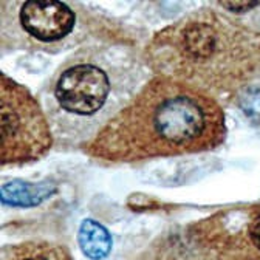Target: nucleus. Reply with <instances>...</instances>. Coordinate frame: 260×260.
<instances>
[{
    "mask_svg": "<svg viewBox=\"0 0 260 260\" xmlns=\"http://www.w3.org/2000/svg\"><path fill=\"white\" fill-rule=\"evenodd\" d=\"M81 251L90 260H103L112 251V236L101 223L96 220L85 218L78 233Z\"/></svg>",
    "mask_w": 260,
    "mask_h": 260,
    "instance_id": "nucleus-8",
    "label": "nucleus"
},
{
    "mask_svg": "<svg viewBox=\"0 0 260 260\" xmlns=\"http://www.w3.org/2000/svg\"><path fill=\"white\" fill-rule=\"evenodd\" d=\"M19 22L28 36L44 44H51L62 41L73 31L76 14L62 2L28 0L20 7Z\"/></svg>",
    "mask_w": 260,
    "mask_h": 260,
    "instance_id": "nucleus-5",
    "label": "nucleus"
},
{
    "mask_svg": "<svg viewBox=\"0 0 260 260\" xmlns=\"http://www.w3.org/2000/svg\"><path fill=\"white\" fill-rule=\"evenodd\" d=\"M2 260H75L63 245L45 240H29L2 249Z\"/></svg>",
    "mask_w": 260,
    "mask_h": 260,
    "instance_id": "nucleus-6",
    "label": "nucleus"
},
{
    "mask_svg": "<svg viewBox=\"0 0 260 260\" xmlns=\"http://www.w3.org/2000/svg\"><path fill=\"white\" fill-rule=\"evenodd\" d=\"M224 137V113L206 90L158 75L82 149L98 159L134 162L212 150Z\"/></svg>",
    "mask_w": 260,
    "mask_h": 260,
    "instance_id": "nucleus-1",
    "label": "nucleus"
},
{
    "mask_svg": "<svg viewBox=\"0 0 260 260\" xmlns=\"http://www.w3.org/2000/svg\"><path fill=\"white\" fill-rule=\"evenodd\" d=\"M54 192L56 187L50 183H26L22 180H13L2 186V203L20 208L38 206Z\"/></svg>",
    "mask_w": 260,
    "mask_h": 260,
    "instance_id": "nucleus-7",
    "label": "nucleus"
},
{
    "mask_svg": "<svg viewBox=\"0 0 260 260\" xmlns=\"http://www.w3.org/2000/svg\"><path fill=\"white\" fill-rule=\"evenodd\" d=\"M153 260H260V205L221 209L155 242Z\"/></svg>",
    "mask_w": 260,
    "mask_h": 260,
    "instance_id": "nucleus-2",
    "label": "nucleus"
},
{
    "mask_svg": "<svg viewBox=\"0 0 260 260\" xmlns=\"http://www.w3.org/2000/svg\"><path fill=\"white\" fill-rule=\"evenodd\" d=\"M110 90V78L104 69L91 62H78L57 76L54 98L63 112L91 116L106 106Z\"/></svg>",
    "mask_w": 260,
    "mask_h": 260,
    "instance_id": "nucleus-4",
    "label": "nucleus"
},
{
    "mask_svg": "<svg viewBox=\"0 0 260 260\" xmlns=\"http://www.w3.org/2000/svg\"><path fill=\"white\" fill-rule=\"evenodd\" d=\"M0 162L26 165L47 155L53 144L42 107L28 88L0 76Z\"/></svg>",
    "mask_w": 260,
    "mask_h": 260,
    "instance_id": "nucleus-3",
    "label": "nucleus"
}]
</instances>
